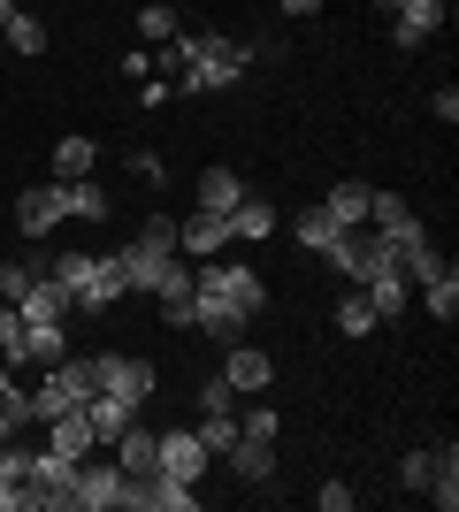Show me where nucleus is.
<instances>
[{
	"label": "nucleus",
	"mask_w": 459,
	"mask_h": 512,
	"mask_svg": "<svg viewBox=\"0 0 459 512\" xmlns=\"http://www.w3.org/2000/svg\"><path fill=\"white\" fill-rule=\"evenodd\" d=\"M153 299H161V321H169V329H192V306H199V283H192V260H184V268H176L169 283H161V291H153Z\"/></svg>",
	"instance_id": "f3484780"
},
{
	"label": "nucleus",
	"mask_w": 459,
	"mask_h": 512,
	"mask_svg": "<svg viewBox=\"0 0 459 512\" xmlns=\"http://www.w3.org/2000/svg\"><path fill=\"white\" fill-rule=\"evenodd\" d=\"M368 329H375L368 291H345V299H337V337H368Z\"/></svg>",
	"instance_id": "473e14b6"
},
{
	"label": "nucleus",
	"mask_w": 459,
	"mask_h": 512,
	"mask_svg": "<svg viewBox=\"0 0 459 512\" xmlns=\"http://www.w3.org/2000/svg\"><path fill=\"white\" fill-rule=\"evenodd\" d=\"M153 451H161V436L131 421L123 436H115V467H123V474H153Z\"/></svg>",
	"instance_id": "a878e982"
},
{
	"label": "nucleus",
	"mask_w": 459,
	"mask_h": 512,
	"mask_svg": "<svg viewBox=\"0 0 459 512\" xmlns=\"http://www.w3.org/2000/svg\"><path fill=\"white\" fill-rule=\"evenodd\" d=\"M207 459H215V451L199 444V428H169V436H161V451H153V467L176 474V482H192V490H199V474H207Z\"/></svg>",
	"instance_id": "1a4fd4ad"
},
{
	"label": "nucleus",
	"mask_w": 459,
	"mask_h": 512,
	"mask_svg": "<svg viewBox=\"0 0 459 512\" xmlns=\"http://www.w3.org/2000/svg\"><path fill=\"white\" fill-rule=\"evenodd\" d=\"M199 413H238V390L222 383V375H207L199 383Z\"/></svg>",
	"instance_id": "e433bc0d"
},
{
	"label": "nucleus",
	"mask_w": 459,
	"mask_h": 512,
	"mask_svg": "<svg viewBox=\"0 0 459 512\" xmlns=\"http://www.w3.org/2000/svg\"><path fill=\"white\" fill-rule=\"evenodd\" d=\"M291 237H299L306 253H329V245H337V237H345V230H337V222H329V214H322V207H306V214H299V222H291Z\"/></svg>",
	"instance_id": "c85d7f7f"
},
{
	"label": "nucleus",
	"mask_w": 459,
	"mask_h": 512,
	"mask_svg": "<svg viewBox=\"0 0 459 512\" xmlns=\"http://www.w3.org/2000/svg\"><path fill=\"white\" fill-rule=\"evenodd\" d=\"M322 512H352V490H345V482H322Z\"/></svg>",
	"instance_id": "a19ab883"
},
{
	"label": "nucleus",
	"mask_w": 459,
	"mask_h": 512,
	"mask_svg": "<svg viewBox=\"0 0 459 512\" xmlns=\"http://www.w3.org/2000/svg\"><path fill=\"white\" fill-rule=\"evenodd\" d=\"M276 428H284V421H276V406H268V398L238 413V436H261V444H276Z\"/></svg>",
	"instance_id": "f704fd0d"
},
{
	"label": "nucleus",
	"mask_w": 459,
	"mask_h": 512,
	"mask_svg": "<svg viewBox=\"0 0 459 512\" xmlns=\"http://www.w3.org/2000/svg\"><path fill=\"white\" fill-rule=\"evenodd\" d=\"M123 497H131V474L115 467V459H77V474H69V512H123Z\"/></svg>",
	"instance_id": "7ed1b4c3"
},
{
	"label": "nucleus",
	"mask_w": 459,
	"mask_h": 512,
	"mask_svg": "<svg viewBox=\"0 0 459 512\" xmlns=\"http://www.w3.org/2000/svg\"><path fill=\"white\" fill-rule=\"evenodd\" d=\"M192 283H199V291H215V299H230V306H245V314H261V306H268V283L253 276V268H238V260H222V253L199 260Z\"/></svg>",
	"instance_id": "39448f33"
},
{
	"label": "nucleus",
	"mask_w": 459,
	"mask_h": 512,
	"mask_svg": "<svg viewBox=\"0 0 459 512\" xmlns=\"http://www.w3.org/2000/svg\"><path fill=\"white\" fill-rule=\"evenodd\" d=\"M85 421H92V444H115V436L138 421V406H131V398H108V390H92V398H85Z\"/></svg>",
	"instance_id": "dca6fc26"
},
{
	"label": "nucleus",
	"mask_w": 459,
	"mask_h": 512,
	"mask_svg": "<svg viewBox=\"0 0 459 512\" xmlns=\"http://www.w3.org/2000/svg\"><path fill=\"white\" fill-rule=\"evenodd\" d=\"M375 8H383V16H391V8H398V0H375Z\"/></svg>",
	"instance_id": "37998d69"
},
{
	"label": "nucleus",
	"mask_w": 459,
	"mask_h": 512,
	"mask_svg": "<svg viewBox=\"0 0 459 512\" xmlns=\"http://www.w3.org/2000/svg\"><path fill=\"white\" fill-rule=\"evenodd\" d=\"M230 245V222L222 214H192V222H176V253L184 260H215Z\"/></svg>",
	"instance_id": "ddd939ff"
},
{
	"label": "nucleus",
	"mask_w": 459,
	"mask_h": 512,
	"mask_svg": "<svg viewBox=\"0 0 459 512\" xmlns=\"http://www.w3.org/2000/svg\"><path fill=\"white\" fill-rule=\"evenodd\" d=\"M398 490H429V451H406V459H398Z\"/></svg>",
	"instance_id": "58836bf2"
},
{
	"label": "nucleus",
	"mask_w": 459,
	"mask_h": 512,
	"mask_svg": "<svg viewBox=\"0 0 459 512\" xmlns=\"http://www.w3.org/2000/svg\"><path fill=\"white\" fill-rule=\"evenodd\" d=\"M0 360L23 367V314H16V306H0Z\"/></svg>",
	"instance_id": "c9c22d12"
},
{
	"label": "nucleus",
	"mask_w": 459,
	"mask_h": 512,
	"mask_svg": "<svg viewBox=\"0 0 459 512\" xmlns=\"http://www.w3.org/2000/svg\"><path fill=\"white\" fill-rule=\"evenodd\" d=\"M131 299V283H123V268H115V253H100V268H92V283L77 291V314H108V306Z\"/></svg>",
	"instance_id": "4468645a"
},
{
	"label": "nucleus",
	"mask_w": 459,
	"mask_h": 512,
	"mask_svg": "<svg viewBox=\"0 0 459 512\" xmlns=\"http://www.w3.org/2000/svg\"><path fill=\"white\" fill-rule=\"evenodd\" d=\"M0 39L16 46V54H46V23L39 16H8V23H0Z\"/></svg>",
	"instance_id": "72a5a7b5"
},
{
	"label": "nucleus",
	"mask_w": 459,
	"mask_h": 512,
	"mask_svg": "<svg viewBox=\"0 0 459 512\" xmlns=\"http://www.w3.org/2000/svg\"><path fill=\"white\" fill-rule=\"evenodd\" d=\"M92 390H108V398H131L146 406L153 398V367L131 360V352H92Z\"/></svg>",
	"instance_id": "0eeeda50"
},
{
	"label": "nucleus",
	"mask_w": 459,
	"mask_h": 512,
	"mask_svg": "<svg viewBox=\"0 0 459 512\" xmlns=\"http://www.w3.org/2000/svg\"><path fill=\"white\" fill-rule=\"evenodd\" d=\"M62 192H69V214H85V222H108V214H115V199L100 192V184H85V176H69Z\"/></svg>",
	"instance_id": "c756f323"
},
{
	"label": "nucleus",
	"mask_w": 459,
	"mask_h": 512,
	"mask_svg": "<svg viewBox=\"0 0 459 512\" xmlns=\"http://www.w3.org/2000/svg\"><path fill=\"white\" fill-rule=\"evenodd\" d=\"M69 222V192H62V176H54V184H23L16 192V230L31 237V245H39V237H54Z\"/></svg>",
	"instance_id": "423d86ee"
},
{
	"label": "nucleus",
	"mask_w": 459,
	"mask_h": 512,
	"mask_svg": "<svg viewBox=\"0 0 459 512\" xmlns=\"http://www.w3.org/2000/svg\"><path fill=\"white\" fill-rule=\"evenodd\" d=\"M406 222H414V207H406L398 192H368V230L391 237V230H406Z\"/></svg>",
	"instance_id": "7c9ffc66"
},
{
	"label": "nucleus",
	"mask_w": 459,
	"mask_h": 512,
	"mask_svg": "<svg viewBox=\"0 0 459 512\" xmlns=\"http://www.w3.org/2000/svg\"><path fill=\"white\" fill-rule=\"evenodd\" d=\"M245 192H253V184H245L238 169H199V214H230Z\"/></svg>",
	"instance_id": "6ab92c4d"
},
{
	"label": "nucleus",
	"mask_w": 459,
	"mask_h": 512,
	"mask_svg": "<svg viewBox=\"0 0 459 512\" xmlns=\"http://www.w3.org/2000/svg\"><path fill=\"white\" fill-rule=\"evenodd\" d=\"M314 8H322V0H284V16H314Z\"/></svg>",
	"instance_id": "79ce46f5"
},
{
	"label": "nucleus",
	"mask_w": 459,
	"mask_h": 512,
	"mask_svg": "<svg viewBox=\"0 0 459 512\" xmlns=\"http://www.w3.org/2000/svg\"><path fill=\"white\" fill-rule=\"evenodd\" d=\"M368 192H375V184H352V176H345V184H329V192H322V214L337 222V230H360V222H368Z\"/></svg>",
	"instance_id": "a211bd4d"
},
{
	"label": "nucleus",
	"mask_w": 459,
	"mask_h": 512,
	"mask_svg": "<svg viewBox=\"0 0 459 512\" xmlns=\"http://www.w3.org/2000/svg\"><path fill=\"white\" fill-rule=\"evenodd\" d=\"M46 451H62V459H85V451H92V421H85V406H77V413H54V421H46Z\"/></svg>",
	"instance_id": "b1692460"
},
{
	"label": "nucleus",
	"mask_w": 459,
	"mask_h": 512,
	"mask_svg": "<svg viewBox=\"0 0 459 512\" xmlns=\"http://www.w3.org/2000/svg\"><path fill=\"white\" fill-rule=\"evenodd\" d=\"M176 31H184V23H176L169 0H146V8H138V39H146V46H169Z\"/></svg>",
	"instance_id": "cd10ccee"
},
{
	"label": "nucleus",
	"mask_w": 459,
	"mask_h": 512,
	"mask_svg": "<svg viewBox=\"0 0 459 512\" xmlns=\"http://www.w3.org/2000/svg\"><path fill=\"white\" fill-rule=\"evenodd\" d=\"M444 16H452L444 0H398V8H391V39L414 54V46H429V39L444 31Z\"/></svg>",
	"instance_id": "9d476101"
},
{
	"label": "nucleus",
	"mask_w": 459,
	"mask_h": 512,
	"mask_svg": "<svg viewBox=\"0 0 459 512\" xmlns=\"http://www.w3.org/2000/svg\"><path fill=\"white\" fill-rule=\"evenodd\" d=\"M245 306H230V299H215V291H199V306H192V329L199 337H215V344H238L245 337Z\"/></svg>",
	"instance_id": "9b49d317"
},
{
	"label": "nucleus",
	"mask_w": 459,
	"mask_h": 512,
	"mask_svg": "<svg viewBox=\"0 0 459 512\" xmlns=\"http://www.w3.org/2000/svg\"><path fill=\"white\" fill-rule=\"evenodd\" d=\"M92 161H100V146H92V138H62V146H54V176H92Z\"/></svg>",
	"instance_id": "2f4dec72"
},
{
	"label": "nucleus",
	"mask_w": 459,
	"mask_h": 512,
	"mask_svg": "<svg viewBox=\"0 0 459 512\" xmlns=\"http://www.w3.org/2000/svg\"><path fill=\"white\" fill-rule=\"evenodd\" d=\"M85 398H92V360H69V352H62V360L46 367V383L31 390V421H54V413H77Z\"/></svg>",
	"instance_id": "20e7f679"
},
{
	"label": "nucleus",
	"mask_w": 459,
	"mask_h": 512,
	"mask_svg": "<svg viewBox=\"0 0 459 512\" xmlns=\"http://www.w3.org/2000/svg\"><path fill=\"white\" fill-rule=\"evenodd\" d=\"M161 62H176V92H230V85H245L253 46L222 39V31H176L161 46Z\"/></svg>",
	"instance_id": "f257e3e1"
},
{
	"label": "nucleus",
	"mask_w": 459,
	"mask_h": 512,
	"mask_svg": "<svg viewBox=\"0 0 459 512\" xmlns=\"http://www.w3.org/2000/svg\"><path fill=\"white\" fill-rule=\"evenodd\" d=\"M31 276H39V268H31V260H8V268H0V299L16 306L23 291H31Z\"/></svg>",
	"instance_id": "4c0bfd02"
},
{
	"label": "nucleus",
	"mask_w": 459,
	"mask_h": 512,
	"mask_svg": "<svg viewBox=\"0 0 459 512\" xmlns=\"http://www.w3.org/2000/svg\"><path fill=\"white\" fill-rule=\"evenodd\" d=\"M222 459H230V474H238V482H268V474H276V444H261V436H238Z\"/></svg>",
	"instance_id": "393cba45"
},
{
	"label": "nucleus",
	"mask_w": 459,
	"mask_h": 512,
	"mask_svg": "<svg viewBox=\"0 0 459 512\" xmlns=\"http://www.w3.org/2000/svg\"><path fill=\"white\" fill-rule=\"evenodd\" d=\"M222 222H230V237H245V245H261V237H268V230H276V207H268V199H261V192H245V199H238V207L222 214Z\"/></svg>",
	"instance_id": "4be33fe9"
},
{
	"label": "nucleus",
	"mask_w": 459,
	"mask_h": 512,
	"mask_svg": "<svg viewBox=\"0 0 459 512\" xmlns=\"http://www.w3.org/2000/svg\"><path fill=\"white\" fill-rule=\"evenodd\" d=\"M115 268H123V283H131V299H153V291L184 268V253H176V222H169V214H153L146 230L115 253Z\"/></svg>",
	"instance_id": "f03ea898"
},
{
	"label": "nucleus",
	"mask_w": 459,
	"mask_h": 512,
	"mask_svg": "<svg viewBox=\"0 0 459 512\" xmlns=\"http://www.w3.org/2000/svg\"><path fill=\"white\" fill-rule=\"evenodd\" d=\"M62 352H69L62 321H23V367H54Z\"/></svg>",
	"instance_id": "aec40b11"
},
{
	"label": "nucleus",
	"mask_w": 459,
	"mask_h": 512,
	"mask_svg": "<svg viewBox=\"0 0 459 512\" xmlns=\"http://www.w3.org/2000/svg\"><path fill=\"white\" fill-rule=\"evenodd\" d=\"M421 497H429V505H444V512L459 505V444H437V451H429V490H421Z\"/></svg>",
	"instance_id": "412c9836"
},
{
	"label": "nucleus",
	"mask_w": 459,
	"mask_h": 512,
	"mask_svg": "<svg viewBox=\"0 0 459 512\" xmlns=\"http://www.w3.org/2000/svg\"><path fill=\"white\" fill-rule=\"evenodd\" d=\"M222 352H230V360H222L215 367V375H222V383H230V390H253V398H261V390H268V375H276V367H268V352H253V344H222Z\"/></svg>",
	"instance_id": "f8f14e48"
},
{
	"label": "nucleus",
	"mask_w": 459,
	"mask_h": 512,
	"mask_svg": "<svg viewBox=\"0 0 459 512\" xmlns=\"http://www.w3.org/2000/svg\"><path fill=\"white\" fill-rule=\"evenodd\" d=\"M360 291H368L375 321H391V314H406V306H414V283L398 276V268H383V276H368V283H360Z\"/></svg>",
	"instance_id": "5701e85b"
},
{
	"label": "nucleus",
	"mask_w": 459,
	"mask_h": 512,
	"mask_svg": "<svg viewBox=\"0 0 459 512\" xmlns=\"http://www.w3.org/2000/svg\"><path fill=\"white\" fill-rule=\"evenodd\" d=\"M414 299L429 306V314H437V321H452V314H459V268H452V260H444V268H437V276H429V283H414Z\"/></svg>",
	"instance_id": "bb28decb"
},
{
	"label": "nucleus",
	"mask_w": 459,
	"mask_h": 512,
	"mask_svg": "<svg viewBox=\"0 0 459 512\" xmlns=\"http://www.w3.org/2000/svg\"><path fill=\"white\" fill-rule=\"evenodd\" d=\"M131 176H146V184H161V176H169V161H161V153H153V146H131Z\"/></svg>",
	"instance_id": "ea45409f"
},
{
	"label": "nucleus",
	"mask_w": 459,
	"mask_h": 512,
	"mask_svg": "<svg viewBox=\"0 0 459 512\" xmlns=\"http://www.w3.org/2000/svg\"><path fill=\"white\" fill-rule=\"evenodd\" d=\"M199 505V490L192 482H176V474H131V497H123V512H192Z\"/></svg>",
	"instance_id": "6e6552de"
},
{
	"label": "nucleus",
	"mask_w": 459,
	"mask_h": 512,
	"mask_svg": "<svg viewBox=\"0 0 459 512\" xmlns=\"http://www.w3.org/2000/svg\"><path fill=\"white\" fill-rule=\"evenodd\" d=\"M16 314H23V321H69V314H77V299H69L54 276H31V291L16 299Z\"/></svg>",
	"instance_id": "2eb2a0df"
}]
</instances>
